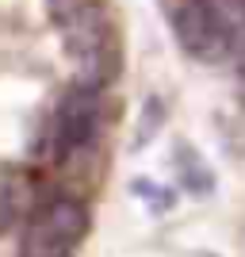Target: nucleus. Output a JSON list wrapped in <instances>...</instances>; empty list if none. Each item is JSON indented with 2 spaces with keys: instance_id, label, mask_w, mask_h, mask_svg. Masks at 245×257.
Returning <instances> with one entry per match:
<instances>
[{
  "instance_id": "5",
  "label": "nucleus",
  "mask_w": 245,
  "mask_h": 257,
  "mask_svg": "<svg viewBox=\"0 0 245 257\" xmlns=\"http://www.w3.org/2000/svg\"><path fill=\"white\" fill-rule=\"evenodd\" d=\"M176 165H180V184L195 196H207L214 188V173L207 169V161L192 150V146H176Z\"/></svg>"
},
{
  "instance_id": "4",
  "label": "nucleus",
  "mask_w": 245,
  "mask_h": 257,
  "mask_svg": "<svg viewBox=\"0 0 245 257\" xmlns=\"http://www.w3.org/2000/svg\"><path fill=\"white\" fill-rule=\"evenodd\" d=\"M96 131H100V88L77 81L62 96L58 115H54V158L58 161L77 158L81 150L92 146Z\"/></svg>"
},
{
  "instance_id": "3",
  "label": "nucleus",
  "mask_w": 245,
  "mask_h": 257,
  "mask_svg": "<svg viewBox=\"0 0 245 257\" xmlns=\"http://www.w3.org/2000/svg\"><path fill=\"white\" fill-rule=\"evenodd\" d=\"M92 230V215L77 196H54L35 207L31 223L23 230L20 257H77Z\"/></svg>"
},
{
  "instance_id": "2",
  "label": "nucleus",
  "mask_w": 245,
  "mask_h": 257,
  "mask_svg": "<svg viewBox=\"0 0 245 257\" xmlns=\"http://www.w3.org/2000/svg\"><path fill=\"white\" fill-rule=\"evenodd\" d=\"M176 43L188 58L218 65L245 54V0H180L172 16Z\"/></svg>"
},
{
  "instance_id": "1",
  "label": "nucleus",
  "mask_w": 245,
  "mask_h": 257,
  "mask_svg": "<svg viewBox=\"0 0 245 257\" xmlns=\"http://www.w3.org/2000/svg\"><path fill=\"white\" fill-rule=\"evenodd\" d=\"M58 31H62L65 54L77 69V81L104 92L123 69V39L111 20V8L104 0H88L58 20Z\"/></svg>"
},
{
  "instance_id": "6",
  "label": "nucleus",
  "mask_w": 245,
  "mask_h": 257,
  "mask_svg": "<svg viewBox=\"0 0 245 257\" xmlns=\"http://www.w3.org/2000/svg\"><path fill=\"white\" fill-rule=\"evenodd\" d=\"M195 257H218V253H195Z\"/></svg>"
},
{
  "instance_id": "7",
  "label": "nucleus",
  "mask_w": 245,
  "mask_h": 257,
  "mask_svg": "<svg viewBox=\"0 0 245 257\" xmlns=\"http://www.w3.org/2000/svg\"><path fill=\"white\" fill-rule=\"evenodd\" d=\"M241 77H245V54H241Z\"/></svg>"
}]
</instances>
